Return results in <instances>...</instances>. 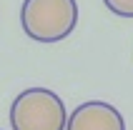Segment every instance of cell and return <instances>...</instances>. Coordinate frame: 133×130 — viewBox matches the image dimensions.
Here are the masks:
<instances>
[{
    "mask_svg": "<svg viewBox=\"0 0 133 130\" xmlns=\"http://www.w3.org/2000/svg\"><path fill=\"white\" fill-rule=\"evenodd\" d=\"M20 25L35 43H60L78 25L75 0H25L20 8Z\"/></svg>",
    "mask_w": 133,
    "mask_h": 130,
    "instance_id": "1",
    "label": "cell"
},
{
    "mask_svg": "<svg viewBox=\"0 0 133 130\" xmlns=\"http://www.w3.org/2000/svg\"><path fill=\"white\" fill-rule=\"evenodd\" d=\"M13 130H65L68 113L58 93L48 88H28L10 105Z\"/></svg>",
    "mask_w": 133,
    "mask_h": 130,
    "instance_id": "2",
    "label": "cell"
},
{
    "mask_svg": "<svg viewBox=\"0 0 133 130\" xmlns=\"http://www.w3.org/2000/svg\"><path fill=\"white\" fill-rule=\"evenodd\" d=\"M65 130H126V120L111 103L88 100L68 115Z\"/></svg>",
    "mask_w": 133,
    "mask_h": 130,
    "instance_id": "3",
    "label": "cell"
},
{
    "mask_svg": "<svg viewBox=\"0 0 133 130\" xmlns=\"http://www.w3.org/2000/svg\"><path fill=\"white\" fill-rule=\"evenodd\" d=\"M105 8L118 18H133V0H103Z\"/></svg>",
    "mask_w": 133,
    "mask_h": 130,
    "instance_id": "4",
    "label": "cell"
}]
</instances>
